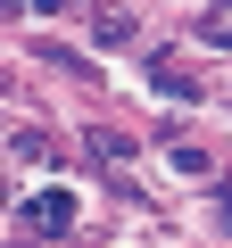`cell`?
<instances>
[{
    "label": "cell",
    "mask_w": 232,
    "mask_h": 248,
    "mask_svg": "<svg viewBox=\"0 0 232 248\" xmlns=\"http://www.w3.org/2000/svg\"><path fill=\"white\" fill-rule=\"evenodd\" d=\"M149 83H158L166 99H199V83H191V66H174V58H149Z\"/></svg>",
    "instance_id": "cell-2"
},
{
    "label": "cell",
    "mask_w": 232,
    "mask_h": 248,
    "mask_svg": "<svg viewBox=\"0 0 232 248\" xmlns=\"http://www.w3.org/2000/svg\"><path fill=\"white\" fill-rule=\"evenodd\" d=\"M25 223H33V232H50V240H58V232H66V223H75V199H66V190H42V199H25Z\"/></svg>",
    "instance_id": "cell-1"
},
{
    "label": "cell",
    "mask_w": 232,
    "mask_h": 248,
    "mask_svg": "<svg viewBox=\"0 0 232 248\" xmlns=\"http://www.w3.org/2000/svg\"><path fill=\"white\" fill-rule=\"evenodd\" d=\"M133 42V17H99V50H125Z\"/></svg>",
    "instance_id": "cell-4"
},
{
    "label": "cell",
    "mask_w": 232,
    "mask_h": 248,
    "mask_svg": "<svg viewBox=\"0 0 232 248\" xmlns=\"http://www.w3.org/2000/svg\"><path fill=\"white\" fill-rule=\"evenodd\" d=\"M83 141H91V157H99V166H116V157H133V133H116V124H91Z\"/></svg>",
    "instance_id": "cell-3"
}]
</instances>
